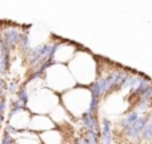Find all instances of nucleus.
<instances>
[{"instance_id":"1","label":"nucleus","mask_w":152,"mask_h":144,"mask_svg":"<svg viewBox=\"0 0 152 144\" xmlns=\"http://www.w3.org/2000/svg\"><path fill=\"white\" fill-rule=\"evenodd\" d=\"M148 120H150V116L140 115V118L137 119L127 131L123 132V135L129 140H137L139 137H142V131H143V128H144V126L147 124Z\"/></svg>"},{"instance_id":"2","label":"nucleus","mask_w":152,"mask_h":144,"mask_svg":"<svg viewBox=\"0 0 152 144\" xmlns=\"http://www.w3.org/2000/svg\"><path fill=\"white\" fill-rule=\"evenodd\" d=\"M80 121L83 124L84 129L86 131H94V132H100V124L99 120H97L96 115L89 112H84L83 115L80 116Z\"/></svg>"},{"instance_id":"3","label":"nucleus","mask_w":152,"mask_h":144,"mask_svg":"<svg viewBox=\"0 0 152 144\" xmlns=\"http://www.w3.org/2000/svg\"><path fill=\"white\" fill-rule=\"evenodd\" d=\"M100 142L102 144H112V123L110 119H102V127H100Z\"/></svg>"},{"instance_id":"4","label":"nucleus","mask_w":152,"mask_h":144,"mask_svg":"<svg viewBox=\"0 0 152 144\" xmlns=\"http://www.w3.org/2000/svg\"><path fill=\"white\" fill-rule=\"evenodd\" d=\"M139 118H140V113L137 112L136 110H131L128 115L124 116L123 120L120 121V128H121V131H123V132L127 131V129H128L129 127H131L132 124H134Z\"/></svg>"},{"instance_id":"5","label":"nucleus","mask_w":152,"mask_h":144,"mask_svg":"<svg viewBox=\"0 0 152 144\" xmlns=\"http://www.w3.org/2000/svg\"><path fill=\"white\" fill-rule=\"evenodd\" d=\"M151 87H152V80L148 77V76L142 75V79H140L139 84L136 86V88L132 89V95L136 96V97H139L143 92H145L148 88H151Z\"/></svg>"},{"instance_id":"6","label":"nucleus","mask_w":152,"mask_h":144,"mask_svg":"<svg viewBox=\"0 0 152 144\" xmlns=\"http://www.w3.org/2000/svg\"><path fill=\"white\" fill-rule=\"evenodd\" d=\"M81 136L88 142V144H100V132L84 131V134Z\"/></svg>"},{"instance_id":"7","label":"nucleus","mask_w":152,"mask_h":144,"mask_svg":"<svg viewBox=\"0 0 152 144\" xmlns=\"http://www.w3.org/2000/svg\"><path fill=\"white\" fill-rule=\"evenodd\" d=\"M142 137L147 142H152V119L150 118V120L147 121V124L144 126L142 131Z\"/></svg>"},{"instance_id":"8","label":"nucleus","mask_w":152,"mask_h":144,"mask_svg":"<svg viewBox=\"0 0 152 144\" xmlns=\"http://www.w3.org/2000/svg\"><path fill=\"white\" fill-rule=\"evenodd\" d=\"M139 102L140 103H151L152 102V87L148 88L145 92H143L139 96Z\"/></svg>"},{"instance_id":"9","label":"nucleus","mask_w":152,"mask_h":144,"mask_svg":"<svg viewBox=\"0 0 152 144\" xmlns=\"http://www.w3.org/2000/svg\"><path fill=\"white\" fill-rule=\"evenodd\" d=\"M75 144H88V142H87L83 136H79L75 139Z\"/></svg>"}]
</instances>
